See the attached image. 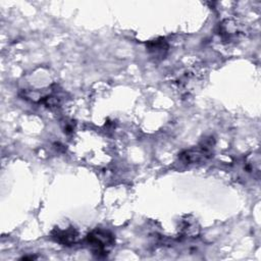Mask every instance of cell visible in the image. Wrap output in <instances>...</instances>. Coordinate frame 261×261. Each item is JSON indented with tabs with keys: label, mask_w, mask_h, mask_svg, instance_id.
<instances>
[{
	"label": "cell",
	"mask_w": 261,
	"mask_h": 261,
	"mask_svg": "<svg viewBox=\"0 0 261 261\" xmlns=\"http://www.w3.org/2000/svg\"><path fill=\"white\" fill-rule=\"evenodd\" d=\"M86 242L97 257L106 256L114 245V237L106 229L96 228L86 238Z\"/></svg>",
	"instance_id": "6da1fadb"
},
{
	"label": "cell",
	"mask_w": 261,
	"mask_h": 261,
	"mask_svg": "<svg viewBox=\"0 0 261 261\" xmlns=\"http://www.w3.org/2000/svg\"><path fill=\"white\" fill-rule=\"evenodd\" d=\"M211 148H212V142H208L205 140L200 146H198L195 149H190L185 152H182L179 155V159L187 164L197 163L200 161H203L210 157L211 154Z\"/></svg>",
	"instance_id": "7a4b0ae2"
},
{
	"label": "cell",
	"mask_w": 261,
	"mask_h": 261,
	"mask_svg": "<svg viewBox=\"0 0 261 261\" xmlns=\"http://www.w3.org/2000/svg\"><path fill=\"white\" fill-rule=\"evenodd\" d=\"M77 231L73 227L56 228L52 231L51 238L63 246H71L77 241Z\"/></svg>",
	"instance_id": "3957f363"
},
{
	"label": "cell",
	"mask_w": 261,
	"mask_h": 261,
	"mask_svg": "<svg viewBox=\"0 0 261 261\" xmlns=\"http://www.w3.org/2000/svg\"><path fill=\"white\" fill-rule=\"evenodd\" d=\"M240 34V29L237 22L226 19L221 24L219 25V35L224 39V40H232L238 37Z\"/></svg>",
	"instance_id": "277c9868"
},
{
	"label": "cell",
	"mask_w": 261,
	"mask_h": 261,
	"mask_svg": "<svg viewBox=\"0 0 261 261\" xmlns=\"http://www.w3.org/2000/svg\"><path fill=\"white\" fill-rule=\"evenodd\" d=\"M147 48L151 54L154 56H162L167 51L168 45L163 38L152 40L147 44Z\"/></svg>",
	"instance_id": "5b68a950"
}]
</instances>
